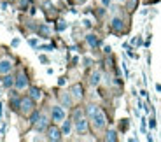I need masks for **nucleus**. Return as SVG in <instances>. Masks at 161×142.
<instances>
[{"instance_id": "f257e3e1", "label": "nucleus", "mask_w": 161, "mask_h": 142, "mask_svg": "<svg viewBox=\"0 0 161 142\" xmlns=\"http://www.w3.org/2000/svg\"><path fill=\"white\" fill-rule=\"evenodd\" d=\"M88 114H89V119L93 121V126L97 130H103L105 125H107V118L102 109H98L97 105H89L88 107Z\"/></svg>"}, {"instance_id": "f03ea898", "label": "nucleus", "mask_w": 161, "mask_h": 142, "mask_svg": "<svg viewBox=\"0 0 161 142\" xmlns=\"http://www.w3.org/2000/svg\"><path fill=\"white\" fill-rule=\"evenodd\" d=\"M51 116H53V121L56 123H63L67 119V111H65L63 105H53L51 109Z\"/></svg>"}, {"instance_id": "7ed1b4c3", "label": "nucleus", "mask_w": 161, "mask_h": 142, "mask_svg": "<svg viewBox=\"0 0 161 142\" xmlns=\"http://www.w3.org/2000/svg\"><path fill=\"white\" fill-rule=\"evenodd\" d=\"M19 111L25 114V116L32 114V111H33V98L32 97H30V98H23L21 104H19Z\"/></svg>"}, {"instance_id": "20e7f679", "label": "nucleus", "mask_w": 161, "mask_h": 142, "mask_svg": "<svg viewBox=\"0 0 161 142\" xmlns=\"http://www.w3.org/2000/svg\"><path fill=\"white\" fill-rule=\"evenodd\" d=\"M12 67H14V63H12V60L11 58H2L0 60V74H11V70H12Z\"/></svg>"}, {"instance_id": "39448f33", "label": "nucleus", "mask_w": 161, "mask_h": 142, "mask_svg": "<svg viewBox=\"0 0 161 142\" xmlns=\"http://www.w3.org/2000/svg\"><path fill=\"white\" fill-rule=\"evenodd\" d=\"M14 86H16V89H26L28 88V79H26V76L25 74H19V76L14 79Z\"/></svg>"}, {"instance_id": "423d86ee", "label": "nucleus", "mask_w": 161, "mask_h": 142, "mask_svg": "<svg viewBox=\"0 0 161 142\" xmlns=\"http://www.w3.org/2000/svg\"><path fill=\"white\" fill-rule=\"evenodd\" d=\"M75 132L77 133H86L88 132V119L86 118H79V119H75Z\"/></svg>"}, {"instance_id": "0eeeda50", "label": "nucleus", "mask_w": 161, "mask_h": 142, "mask_svg": "<svg viewBox=\"0 0 161 142\" xmlns=\"http://www.w3.org/2000/svg\"><path fill=\"white\" fill-rule=\"evenodd\" d=\"M61 137H63V133H61L60 128H56V126L47 128V139L49 140H61Z\"/></svg>"}, {"instance_id": "6e6552de", "label": "nucleus", "mask_w": 161, "mask_h": 142, "mask_svg": "<svg viewBox=\"0 0 161 142\" xmlns=\"http://www.w3.org/2000/svg\"><path fill=\"white\" fill-rule=\"evenodd\" d=\"M33 125H35V130H37V132H44V130H47V118H46L44 114H40L39 119H37V121L33 123Z\"/></svg>"}, {"instance_id": "1a4fd4ad", "label": "nucleus", "mask_w": 161, "mask_h": 142, "mask_svg": "<svg viewBox=\"0 0 161 142\" xmlns=\"http://www.w3.org/2000/svg\"><path fill=\"white\" fill-rule=\"evenodd\" d=\"M70 95H72L74 100H80V98H82V86L74 84L72 88H70Z\"/></svg>"}, {"instance_id": "9d476101", "label": "nucleus", "mask_w": 161, "mask_h": 142, "mask_svg": "<svg viewBox=\"0 0 161 142\" xmlns=\"http://www.w3.org/2000/svg\"><path fill=\"white\" fill-rule=\"evenodd\" d=\"M110 26H112L114 32H121V30L125 28V23H123V20L121 18H112V21H110Z\"/></svg>"}, {"instance_id": "9b49d317", "label": "nucleus", "mask_w": 161, "mask_h": 142, "mask_svg": "<svg viewBox=\"0 0 161 142\" xmlns=\"http://www.w3.org/2000/svg\"><path fill=\"white\" fill-rule=\"evenodd\" d=\"M102 81V72L100 70H95V72L91 74V77H89V84L91 86H98Z\"/></svg>"}, {"instance_id": "f8f14e48", "label": "nucleus", "mask_w": 161, "mask_h": 142, "mask_svg": "<svg viewBox=\"0 0 161 142\" xmlns=\"http://www.w3.org/2000/svg\"><path fill=\"white\" fill-rule=\"evenodd\" d=\"M60 100H61V105L63 107H70L72 105V95H70V91L69 93H61V97H60Z\"/></svg>"}, {"instance_id": "ddd939ff", "label": "nucleus", "mask_w": 161, "mask_h": 142, "mask_svg": "<svg viewBox=\"0 0 161 142\" xmlns=\"http://www.w3.org/2000/svg\"><path fill=\"white\" fill-rule=\"evenodd\" d=\"M86 42H88V46H91V48H97L98 46V39H97V35H93V33H88V35H86Z\"/></svg>"}, {"instance_id": "4468645a", "label": "nucleus", "mask_w": 161, "mask_h": 142, "mask_svg": "<svg viewBox=\"0 0 161 142\" xmlns=\"http://www.w3.org/2000/svg\"><path fill=\"white\" fill-rule=\"evenodd\" d=\"M72 128H74V126H72V123L65 119V121H63V126H61V133H63V135H70Z\"/></svg>"}, {"instance_id": "2eb2a0df", "label": "nucleus", "mask_w": 161, "mask_h": 142, "mask_svg": "<svg viewBox=\"0 0 161 142\" xmlns=\"http://www.w3.org/2000/svg\"><path fill=\"white\" fill-rule=\"evenodd\" d=\"M2 84H4V88H11V86H14V77H11L9 74H5Z\"/></svg>"}, {"instance_id": "dca6fc26", "label": "nucleus", "mask_w": 161, "mask_h": 142, "mask_svg": "<svg viewBox=\"0 0 161 142\" xmlns=\"http://www.w3.org/2000/svg\"><path fill=\"white\" fill-rule=\"evenodd\" d=\"M30 97H32L33 100H40V98H42V93H40V89H37V88H30Z\"/></svg>"}, {"instance_id": "f3484780", "label": "nucleus", "mask_w": 161, "mask_h": 142, "mask_svg": "<svg viewBox=\"0 0 161 142\" xmlns=\"http://www.w3.org/2000/svg\"><path fill=\"white\" fill-rule=\"evenodd\" d=\"M105 140H117V132L116 130H109L107 132V135H105Z\"/></svg>"}, {"instance_id": "a211bd4d", "label": "nucleus", "mask_w": 161, "mask_h": 142, "mask_svg": "<svg viewBox=\"0 0 161 142\" xmlns=\"http://www.w3.org/2000/svg\"><path fill=\"white\" fill-rule=\"evenodd\" d=\"M67 26H69V25H67V21H60V23H58V30H60V32L67 30Z\"/></svg>"}, {"instance_id": "6ab92c4d", "label": "nucleus", "mask_w": 161, "mask_h": 142, "mask_svg": "<svg viewBox=\"0 0 161 142\" xmlns=\"http://www.w3.org/2000/svg\"><path fill=\"white\" fill-rule=\"evenodd\" d=\"M40 32L44 33V35H49V33H51V30H49V26H46V25H44V26H40Z\"/></svg>"}, {"instance_id": "aec40b11", "label": "nucleus", "mask_w": 161, "mask_h": 142, "mask_svg": "<svg viewBox=\"0 0 161 142\" xmlns=\"http://www.w3.org/2000/svg\"><path fill=\"white\" fill-rule=\"evenodd\" d=\"M82 25H84V28H91V20H88V18H86V20L84 21H82Z\"/></svg>"}, {"instance_id": "412c9836", "label": "nucleus", "mask_w": 161, "mask_h": 142, "mask_svg": "<svg viewBox=\"0 0 161 142\" xmlns=\"http://www.w3.org/2000/svg\"><path fill=\"white\" fill-rule=\"evenodd\" d=\"M19 44H21V41H19V39H12V42H11V46H12V48H18Z\"/></svg>"}, {"instance_id": "4be33fe9", "label": "nucleus", "mask_w": 161, "mask_h": 142, "mask_svg": "<svg viewBox=\"0 0 161 142\" xmlns=\"http://www.w3.org/2000/svg\"><path fill=\"white\" fill-rule=\"evenodd\" d=\"M145 128H147V126H145V118H142V119H140V130L145 132Z\"/></svg>"}, {"instance_id": "5701e85b", "label": "nucleus", "mask_w": 161, "mask_h": 142, "mask_svg": "<svg viewBox=\"0 0 161 142\" xmlns=\"http://www.w3.org/2000/svg\"><path fill=\"white\" fill-rule=\"evenodd\" d=\"M28 44L35 48V46H39V41H37V39H30V41H28Z\"/></svg>"}, {"instance_id": "b1692460", "label": "nucleus", "mask_w": 161, "mask_h": 142, "mask_svg": "<svg viewBox=\"0 0 161 142\" xmlns=\"http://www.w3.org/2000/svg\"><path fill=\"white\" fill-rule=\"evenodd\" d=\"M100 2H102L103 7H109V5H110V0H100Z\"/></svg>"}, {"instance_id": "393cba45", "label": "nucleus", "mask_w": 161, "mask_h": 142, "mask_svg": "<svg viewBox=\"0 0 161 142\" xmlns=\"http://www.w3.org/2000/svg\"><path fill=\"white\" fill-rule=\"evenodd\" d=\"M39 116H40V114H39V112H35V114H33V116H32V123H35V121H37V119H39Z\"/></svg>"}, {"instance_id": "a878e982", "label": "nucleus", "mask_w": 161, "mask_h": 142, "mask_svg": "<svg viewBox=\"0 0 161 142\" xmlns=\"http://www.w3.org/2000/svg\"><path fill=\"white\" fill-rule=\"evenodd\" d=\"M39 60H40V61H42V63H47V58H46V56H44V54H40V58H39Z\"/></svg>"}, {"instance_id": "bb28decb", "label": "nucleus", "mask_w": 161, "mask_h": 142, "mask_svg": "<svg viewBox=\"0 0 161 142\" xmlns=\"http://www.w3.org/2000/svg\"><path fill=\"white\" fill-rule=\"evenodd\" d=\"M79 118H82V111H77L75 112V119H79Z\"/></svg>"}, {"instance_id": "cd10ccee", "label": "nucleus", "mask_w": 161, "mask_h": 142, "mask_svg": "<svg viewBox=\"0 0 161 142\" xmlns=\"http://www.w3.org/2000/svg\"><path fill=\"white\" fill-rule=\"evenodd\" d=\"M156 91H158V93H161V84H159V82L156 84Z\"/></svg>"}, {"instance_id": "c85d7f7f", "label": "nucleus", "mask_w": 161, "mask_h": 142, "mask_svg": "<svg viewBox=\"0 0 161 142\" xmlns=\"http://www.w3.org/2000/svg\"><path fill=\"white\" fill-rule=\"evenodd\" d=\"M65 82H67L65 79H60V81H58V84H60V86H65Z\"/></svg>"}, {"instance_id": "c756f323", "label": "nucleus", "mask_w": 161, "mask_h": 142, "mask_svg": "<svg viewBox=\"0 0 161 142\" xmlns=\"http://www.w3.org/2000/svg\"><path fill=\"white\" fill-rule=\"evenodd\" d=\"M75 2H79V4H84L86 0H75Z\"/></svg>"}, {"instance_id": "7c9ffc66", "label": "nucleus", "mask_w": 161, "mask_h": 142, "mask_svg": "<svg viewBox=\"0 0 161 142\" xmlns=\"http://www.w3.org/2000/svg\"><path fill=\"white\" fill-rule=\"evenodd\" d=\"M117 2H126V0H117Z\"/></svg>"}]
</instances>
